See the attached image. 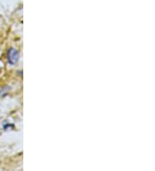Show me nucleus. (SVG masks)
I'll list each match as a JSON object with an SVG mask.
<instances>
[{
    "label": "nucleus",
    "mask_w": 155,
    "mask_h": 171,
    "mask_svg": "<svg viewBox=\"0 0 155 171\" xmlns=\"http://www.w3.org/2000/svg\"><path fill=\"white\" fill-rule=\"evenodd\" d=\"M7 57L9 63L11 64V65H14V64H16L18 61L19 60L18 51L16 49H15V48H11L8 50Z\"/></svg>",
    "instance_id": "1"
}]
</instances>
